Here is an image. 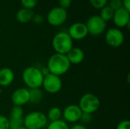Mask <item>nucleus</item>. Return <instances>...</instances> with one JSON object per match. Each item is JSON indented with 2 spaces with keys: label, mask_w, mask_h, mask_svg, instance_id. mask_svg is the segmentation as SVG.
Returning a JSON list of instances; mask_svg holds the SVG:
<instances>
[{
  "label": "nucleus",
  "mask_w": 130,
  "mask_h": 129,
  "mask_svg": "<svg viewBox=\"0 0 130 129\" xmlns=\"http://www.w3.org/2000/svg\"><path fill=\"white\" fill-rule=\"evenodd\" d=\"M112 20L117 28L129 27L130 24V12L122 7L114 11Z\"/></svg>",
  "instance_id": "nucleus-12"
},
{
  "label": "nucleus",
  "mask_w": 130,
  "mask_h": 129,
  "mask_svg": "<svg viewBox=\"0 0 130 129\" xmlns=\"http://www.w3.org/2000/svg\"><path fill=\"white\" fill-rule=\"evenodd\" d=\"M29 90H30L29 103L37 104L40 103L43 97V93L42 90L40 88H34V89H29Z\"/></svg>",
  "instance_id": "nucleus-18"
},
{
  "label": "nucleus",
  "mask_w": 130,
  "mask_h": 129,
  "mask_svg": "<svg viewBox=\"0 0 130 129\" xmlns=\"http://www.w3.org/2000/svg\"><path fill=\"white\" fill-rule=\"evenodd\" d=\"M34 12L31 9L20 8L16 13V19L21 24H27L32 21Z\"/></svg>",
  "instance_id": "nucleus-16"
},
{
  "label": "nucleus",
  "mask_w": 130,
  "mask_h": 129,
  "mask_svg": "<svg viewBox=\"0 0 130 129\" xmlns=\"http://www.w3.org/2000/svg\"><path fill=\"white\" fill-rule=\"evenodd\" d=\"M40 71H41V72H42V74H43V75L44 77L50 74V71H49V69L47 68L46 66V67H43L42 68H40Z\"/></svg>",
  "instance_id": "nucleus-33"
},
{
  "label": "nucleus",
  "mask_w": 130,
  "mask_h": 129,
  "mask_svg": "<svg viewBox=\"0 0 130 129\" xmlns=\"http://www.w3.org/2000/svg\"><path fill=\"white\" fill-rule=\"evenodd\" d=\"M71 65L66 55L55 52L49 58L46 67L50 74L61 77L69 71Z\"/></svg>",
  "instance_id": "nucleus-1"
},
{
  "label": "nucleus",
  "mask_w": 130,
  "mask_h": 129,
  "mask_svg": "<svg viewBox=\"0 0 130 129\" xmlns=\"http://www.w3.org/2000/svg\"><path fill=\"white\" fill-rule=\"evenodd\" d=\"M92 120V114H89V113H82V115L81 116L80 121L81 124L85 125V124H88L91 122Z\"/></svg>",
  "instance_id": "nucleus-26"
},
{
  "label": "nucleus",
  "mask_w": 130,
  "mask_h": 129,
  "mask_svg": "<svg viewBox=\"0 0 130 129\" xmlns=\"http://www.w3.org/2000/svg\"><path fill=\"white\" fill-rule=\"evenodd\" d=\"M67 33L72 40H81L85 39L88 35L85 24L82 22H75L72 24L69 27Z\"/></svg>",
  "instance_id": "nucleus-13"
},
{
  "label": "nucleus",
  "mask_w": 130,
  "mask_h": 129,
  "mask_svg": "<svg viewBox=\"0 0 130 129\" xmlns=\"http://www.w3.org/2000/svg\"><path fill=\"white\" fill-rule=\"evenodd\" d=\"M82 111L79 108L78 105L69 104L66 106L62 110L63 120L67 123H76L80 121Z\"/></svg>",
  "instance_id": "nucleus-10"
},
{
  "label": "nucleus",
  "mask_w": 130,
  "mask_h": 129,
  "mask_svg": "<svg viewBox=\"0 0 130 129\" xmlns=\"http://www.w3.org/2000/svg\"><path fill=\"white\" fill-rule=\"evenodd\" d=\"M24 110L21 106H13L10 111V116L8 119H24Z\"/></svg>",
  "instance_id": "nucleus-20"
},
{
  "label": "nucleus",
  "mask_w": 130,
  "mask_h": 129,
  "mask_svg": "<svg viewBox=\"0 0 130 129\" xmlns=\"http://www.w3.org/2000/svg\"><path fill=\"white\" fill-rule=\"evenodd\" d=\"M113 13H114V11L110 7H109L108 5H105L104 7H103L102 8L100 9V14H98V15L105 22H107V21L112 20Z\"/></svg>",
  "instance_id": "nucleus-19"
},
{
  "label": "nucleus",
  "mask_w": 130,
  "mask_h": 129,
  "mask_svg": "<svg viewBox=\"0 0 130 129\" xmlns=\"http://www.w3.org/2000/svg\"><path fill=\"white\" fill-rule=\"evenodd\" d=\"M46 116L48 121H50V122H55L61 119L62 116V110L58 106H53L48 110L47 114Z\"/></svg>",
  "instance_id": "nucleus-17"
},
{
  "label": "nucleus",
  "mask_w": 130,
  "mask_h": 129,
  "mask_svg": "<svg viewBox=\"0 0 130 129\" xmlns=\"http://www.w3.org/2000/svg\"><path fill=\"white\" fill-rule=\"evenodd\" d=\"M46 129H69V124L62 119L51 122L47 125Z\"/></svg>",
  "instance_id": "nucleus-21"
},
{
  "label": "nucleus",
  "mask_w": 130,
  "mask_h": 129,
  "mask_svg": "<svg viewBox=\"0 0 130 129\" xmlns=\"http://www.w3.org/2000/svg\"><path fill=\"white\" fill-rule=\"evenodd\" d=\"M32 21L36 24H41L44 21V17L40 14H34L32 18Z\"/></svg>",
  "instance_id": "nucleus-29"
},
{
  "label": "nucleus",
  "mask_w": 130,
  "mask_h": 129,
  "mask_svg": "<svg viewBox=\"0 0 130 129\" xmlns=\"http://www.w3.org/2000/svg\"><path fill=\"white\" fill-rule=\"evenodd\" d=\"M52 46L56 53L66 55L73 47V40L67 32H58L53 37Z\"/></svg>",
  "instance_id": "nucleus-3"
},
{
  "label": "nucleus",
  "mask_w": 130,
  "mask_h": 129,
  "mask_svg": "<svg viewBox=\"0 0 130 129\" xmlns=\"http://www.w3.org/2000/svg\"><path fill=\"white\" fill-rule=\"evenodd\" d=\"M30 90L27 87H19L13 91L11 96V101L13 106H23L29 103Z\"/></svg>",
  "instance_id": "nucleus-11"
},
{
  "label": "nucleus",
  "mask_w": 130,
  "mask_h": 129,
  "mask_svg": "<svg viewBox=\"0 0 130 129\" xmlns=\"http://www.w3.org/2000/svg\"><path fill=\"white\" fill-rule=\"evenodd\" d=\"M122 7L130 12V0H122Z\"/></svg>",
  "instance_id": "nucleus-31"
},
{
  "label": "nucleus",
  "mask_w": 130,
  "mask_h": 129,
  "mask_svg": "<svg viewBox=\"0 0 130 129\" xmlns=\"http://www.w3.org/2000/svg\"><path fill=\"white\" fill-rule=\"evenodd\" d=\"M21 4L24 8L31 9L34 8L37 4V0H20Z\"/></svg>",
  "instance_id": "nucleus-23"
},
{
  "label": "nucleus",
  "mask_w": 130,
  "mask_h": 129,
  "mask_svg": "<svg viewBox=\"0 0 130 129\" xmlns=\"http://www.w3.org/2000/svg\"><path fill=\"white\" fill-rule=\"evenodd\" d=\"M42 87L46 93L56 94L62 90V81L59 76L50 73L43 78Z\"/></svg>",
  "instance_id": "nucleus-8"
},
{
  "label": "nucleus",
  "mask_w": 130,
  "mask_h": 129,
  "mask_svg": "<svg viewBox=\"0 0 130 129\" xmlns=\"http://www.w3.org/2000/svg\"><path fill=\"white\" fill-rule=\"evenodd\" d=\"M47 122L46 114L40 111L30 112L24 116V126L27 129H42Z\"/></svg>",
  "instance_id": "nucleus-5"
},
{
  "label": "nucleus",
  "mask_w": 130,
  "mask_h": 129,
  "mask_svg": "<svg viewBox=\"0 0 130 129\" xmlns=\"http://www.w3.org/2000/svg\"><path fill=\"white\" fill-rule=\"evenodd\" d=\"M18 129H27V128H26L25 126H24V125H23V126H21V128H19Z\"/></svg>",
  "instance_id": "nucleus-34"
},
{
  "label": "nucleus",
  "mask_w": 130,
  "mask_h": 129,
  "mask_svg": "<svg viewBox=\"0 0 130 129\" xmlns=\"http://www.w3.org/2000/svg\"><path fill=\"white\" fill-rule=\"evenodd\" d=\"M109 0H89V2L92 7L97 9H101L107 5Z\"/></svg>",
  "instance_id": "nucleus-24"
},
{
  "label": "nucleus",
  "mask_w": 130,
  "mask_h": 129,
  "mask_svg": "<svg viewBox=\"0 0 130 129\" xmlns=\"http://www.w3.org/2000/svg\"><path fill=\"white\" fill-rule=\"evenodd\" d=\"M72 1V0H58V2H59V7L64 9H67L71 6Z\"/></svg>",
  "instance_id": "nucleus-30"
},
{
  "label": "nucleus",
  "mask_w": 130,
  "mask_h": 129,
  "mask_svg": "<svg viewBox=\"0 0 130 129\" xmlns=\"http://www.w3.org/2000/svg\"><path fill=\"white\" fill-rule=\"evenodd\" d=\"M9 119V129H18L24 125V119Z\"/></svg>",
  "instance_id": "nucleus-22"
},
{
  "label": "nucleus",
  "mask_w": 130,
  "mask_h": 129,
  "mask_svg": "<svg viewBox=\"0 0 130 129\" xmlns=\"http://www.w3.org/2000/svg\"><path fill=\"white\" fill-rule=\"evenodd\" d=\"M85 25L88 29V34L91 36H100L103 34L107 27V22H105L98 14L91 16Z\"/></svg>",
  "instance_id": "nucleus-6"
},
{
  "label": "nucleus",
  "mask_w": 130,
  "mask_h": 129,
  "mask_svg": "<svg viewBox=\"0 0 130 129\" xmlns=\"http://www.w3.org/2000/svg\"><path fill=\"white\" fill-rule=\"evenodd\" d=\"M0 129H9V119L4 115H0Z\"/></svg>",
  "instance_id": "nucleus-25"
},
{
  "label": "nucleus",
  "mask_w": 130,
  "mask_h": 129,
  "mask_svg": "<svg viewBox=\"0 0 130 129\" xmlns=\"http://www.w3.org/2000/svg\"><path fill=\"white\" fill-rule=\"evenodd\" d=\"M68 12L59 6L53 8L46 15V21L48 24L53 27H59L62 25L67 20Z\"/></svg>",
  "instance_id": "nucleus-7"
},
{
  "label": "nucleus",
  "mask_w": 130,
  "mask_h": 129,
  "mask_svg": "<svg viewBox=\"0 0 130 129\" xmlns=\"http://www.w3.org/2000/svg\"><path fill=\"white\" fill-rule=\"evenodd\" d=\"M66 56L71 65H79L85 59V52L81 48L73 46L66 54Z\"/></svg>",
  "instance_id": "nucleus-15"
},
{
  "label": "nucleus",
  "mask_w": 130,
  "mask_h": 129,
  "mask_svg": "<svg viewBox=\"0 0 130 129\" xmlns=\"http://www.w3.org/2000/svg\"><path fill=\"white\" fill-rule=\"evenodd\" d=\"M44 76L40 68L36 66H28L22 72V80L28 89L40 88L42 87Z\"/></svg>",
  "instance_id": "nucleus-2"
},
{
  "label": "nucleus",
  "mask_w": 130,
  "mask_h": 129,
  "mask_svg": "<svg viewBox=\"0 0 130 129\" xmlns=\"http://www.w3.org/2000/svg\"><path fill=\"white\" fill-rule=\"evenodd\" d=\"M116 129H130V122L128 119L122 120L118 123Z\"/></svg>",
  "instance_id": "nucleus-28"
},
{
  "label": "nucleus",
  "mask_w": 130,
  "mask_h": 129,
  "mask_svg": "<svg viewBox=\"0 0 130 129\" xmlns=\"http://www.w3.org/2000/svg\"><path fill=\"white\" fill-rule=\"evenodd\" d=\"M109 7H110L113 11H116L122 8V0H110Z\"/></svg>",
  "instance_id": "nucleus-27"
},
{
  "label": "nucleus",
  "mask_w": 130,
  "mask_h": 129,
  "mask_svg": "<svg viewBox=\"0 0 130 129\" xmlns=\"http://www.w3.org/2000/svg\"><path fill=\"white\" fill-rule=\"evenodd\" d=\"M78 105L82 113L93 114L100 109L101 100L97 95L92 93H86L81 97Z\"/></svg>",
  "instance_id": "nucleus-4"
},
{
  "label": "nucleus",
  "mask_w": 130,
  "mask_h": 129,
  "mask_svg": "<svg viewBox=\"0 0 130 129\" xmlns=\"http://www.w3.org/2000/svg\"><path fill=\"white\" fill-rule=\"evenodd\" d=\"M124 34L123 31L117 28H109L105 33V41L108 46L113 48H118L124 43Z\"/></svg>",
  "instance_id": "nucleus-9"
},
{
  "label": "nucleus",
  "mask_w": 130,
  "mask_h": 129,
  "mask_svg": "<svg viewBox=\"0 0 130 129\" xmlns=\"http://www.w3.org/2000/svg\"><path fill=\"white\" fill-rule=\"evenodd\" d=\"M0 90H1V87H0Z\"/></svg>",
  "instance_id": "nucleus-35"
},
{
  "label": "nucleus",
  "mask_w": 130,
  "mask_h": 129,
  "mask_svg": "<svg viewBox=\"0 0 130 129\" xmlns=\"http://www.w3.org/2000/svg\"><path fill=\"white\" fill-rule=\"evenodd\" d=\"M69 129H88L87 127L85 125L82 124H75L73 126H72L71 128H69Z\"/></svg>",
  "instance_id": "nucleus-32"
},
{
  "label": "nucleus",
  "mask_w": 130,
  "mask_h": 129,
  "mask_svg": "<svg viewBox=\"0 0 130 129\" xmlns=\"http://www.w3.org/2000/svg\"><path fill=\"white\" fill-rule=\"evenodd\" d=\"M15 75L13 70L8 67L0 68V87H6L10 86L14 81Z\"/></svg>",
  "instance_id": "nucleus-14"
}]
</instances>
